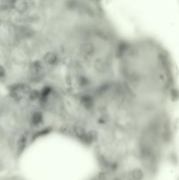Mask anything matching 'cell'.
Wrapping results in <instances>:
<instances>
[{
	"instance_id": "8fae6325",
	"label": "cell",
	"mask_w": 179,
	"mask_h": 180,
	"mask_svg": "<svg viewBox=\"0 0 179 180\" xmlns=\"http://www.w3.org/2000/svg\"><path fill=\"white\" fill-rule=\"evenodd\" d=\"M28 95L31 100H36V99L40 98V92L37 91V90H32Z\"/></svg>"
},
{
	"instance_id": "8992f818",
	"label": "cell",
	"mask_w": 179,
	"mask_h": 180,
	"mask_svg": "<svg viewBox=\"0 0 179 180\" xmlns=\"http://www.w3.org/2000/svg\"><path fill=\"white\" fill-rule=\"evenodd\" d=\"M130 177L133 180H141L144 177V172L140 168H134L130 172Z\"/></svg>"
},
{
	"instance_id": "9c48e42d",
	"label": "cell",
	"mask_w": 179,
	"mask_h": 180,
	"mask_svg": "<svg viewBox=\"0 0 179 180\" xmlns=\"http://www.w3.org/2000/svg\"><path fill=\"white\" fill-rule=\"evenodd\" d=\"M77 81H78V84L81 87H87V86L90 85V83L89 77L86 76H84V75H80L78 76Z\"/></svg>"
},
{
	"instance_id": "5b68a950",
	"label": "cell",
	"mask_w": 179,
	"mask_h": 180,
	"mask_svg": "<svg viewBox=\"0 0 179 180\" xmlns=\"http://www.w3.org/2000/svg\"><path fill=\"white\" fill-rule=\"evenodd\" d=\"M30 122L33 126H35V127L40 126L42 122H43V115H42V113L39 111L34 112L33 114L31 115Z\"/></svg>"
},
{
	"instance_id": "52a82bcc",
	"label": "cell",
	"mask_w": 179,
	"mask_h": 180,
	"mask_svg": "<svg viewBox=\"0 0 179 180\" xmlns=\"http://www.w3.org/2000/svg\"><path fill=\"white\" fill-rule=\"evenodd\" d=\"M29 3L26 1H19L15 3V9L20 13H25L29 9Z\"/></svg>"
},
{
	"instance_id": "7c38bea8",
	"label": "cell",
	"mask_w": 179,
	"mask_h": 180,
	"mask_svg": "<svg viewBox=\"0 0 179 180\" xmlns=\"http://www.w3.org/2000/svg\"><path fill=\"white\" fill-rule=\"evenodd\" d=\"M6 76L5 69L3 66H0V79H4Z\"/></svg>"
},
{
	"instance_id": "7a4b0ae2",
	"label": "cell",
	"mask_w": 179,
	"mask_h": 180,
	"mask_svg": "<svg viewBox=\"0 0 179 180\" xmlns=\"http://www.w3.org/2000/svg\"><path fill=\"white\" fill-rule=\"evenodd\" d=\"M43 62L48 66H53L58 62V55L56 53L53 51L47 52L43 56Z\"/></svg>"
},
{
	"instance_id": "30bf717a",
	"label": "cell",
	"mask_w": 179,
	"mask_h": 180,
	"mask_svg": "<svg viewBox=\"0 0 179 180\" xmlns=\"http://www.w3.org/2000/svg\"><path fill=\"white\" fill-rule=\"evenodd\" d=\"M95 69H96V71L98 72H103L105 69V63L102 60L98 59L96 61V63H95Z\"/></svg>"
},
{
	"instance_id": "3957f363",
	"label": "cell",
	"mask_w": 179,
	"mask_h": 180,
	"mask_svg": "<svg viewBox=\"0 0 179 180\" xmlns=\"http://www.w3.org/2000/svg\"><path fill=\"white\" fill-rule=\"evenodd\" d=\"M80 103L83 105V108L85 109H91L94 106L95 104V100L94 98L91 95L89 94H84L80 98Z\"/></svg>"
},
{
	"instance_id": "277c9868",
	"label": "cell",
	"mask_w": 179,
	"mask_h": 180,
	"mask_svg": "<svg viewBox=\"0 0 179 180\" xmlns=\"http://www.w3.org/2000/svg\"><path fill=\"white\" fill-rule=\"evenodd\" d=\"M44 71V63L41 61H34L30 66V71L34 76H39Z\"/></svg>"
},
{
	"instance_id": "6da1fadb",
	"label": "cell",
	"mask_w": 179,
	"mask_h": 180,
	"mask_svg": "<svg viewBox=\"0 0 179 180\" xmlns=\"http://www.w3.org/2000/svg\"><path fill=\"white\" fill-rule=\"evenodd\" d=\"M80 52L84 56H92L95 53H96V47L90 42H85L80 45L79 47Z\"/></svg>"
},
{
	"instance_id": "4fadbf2b",
	"label": "cell",
	"mask_w": 179,
	"mask_h": 180,
	"mask_svg": "<svg viewBox=\"0 0 179 180\" xmlns=\"http://www.w3.org/2000/svg\"><path fill=\"white\" fill-rule=\"evenodd\" d=\"M114 180H120V179H118V178H115Z\"/></svg>"
},
{
	"instance_id": "ba28073f",
	"label": "cell",
	"mask_w": 179,
	"mask_h": 180,
	"mask_svg": "<svg viewBox=\"0 0 179 180\" xmlns=\"http://www.w3.org/2000/svg\"><path fill=\"white\" fill-rule=\"evenodd\" d=\"M26 144H27V136L26 135H22L18 140V143H17L18 151V152L23 151L25 148L26 147Z\"/></svg>"
}]
</instances>
